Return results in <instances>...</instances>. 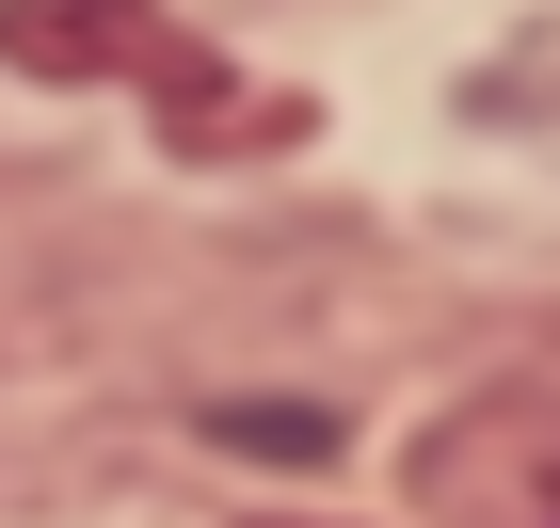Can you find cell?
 <instances>
[{
    "label": "cell",
    "mask_w": 560,
    "mask_h": 528,
    "mask_svg": "<svg viewBox=\"0 0 560 528\" xmlns=\"http://www.w3.org/2000/svg\"><path fill=\"white\" fill-rule=\"evenodd\" d=\"M417 513L432 528H560V385H480L417 433Z\"/></svg>",
    "instance_id": "1"
},
{
    "label": "cell",
    "mask_w": 560,
    "mask_h": 528,
    "mask_svg": "<svg viewBox=\"0 0 560 528\" xmlns=\"http://www.w3.org/2000/svg\"><path fill=\"white\" fill-rule=\"evenodd\" d=\"M209 448H272V465H320V448H337V416H320V400H209Z\"/></svg>",
    "instance_id": "2"
},
{
    "label": "cell",
    "mask_w": 560,
    "mask_h": 528,
    "mask_svg": "<svg viewBox=\"0 0 560 528\" xmlns=\"http://www.w3.org/2000/svg\"><path fill=\"white\" fill-rule=\"evenodd\" d=\"M272 528H320V513H272Z\"/></svg>",
    "instance_id": "3"
}]
</instances>
